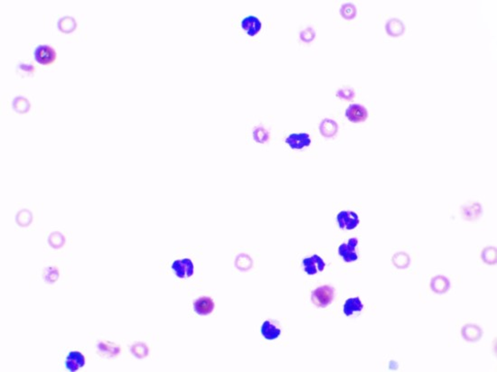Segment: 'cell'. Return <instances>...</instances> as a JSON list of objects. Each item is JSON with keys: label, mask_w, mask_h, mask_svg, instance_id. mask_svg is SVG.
<instances>
[{"label": "cell", "mask_w": 497, "mask_h": 372, "mask_svg": "<svg viewBox=\"0 0 497 372\" xmlns=\"http://www.w3.org/2000/svg\"><path fill=\"white\" fill-rule=\"evenodd\" d=\"M339 228L342 230H354L359 224V218L354 211H341L337 215Z\"/></svg>", "instance_id": "obj_3"}, {"label": "cell", "mask_w": 497, "mask_h": 372, "mask_svg": "<svg viewBox=\"0 0 497 372\" xmlns=\"http://www.w3.org/2000/svg\"><path fill=\"white\" fill-rule=\"evenodd\" d=\"M85 364V358L79 352H71L65 361V366L71 372H76Z\"/></svg>", "instance_id": "obj_11"}, {"label": "cell", "mask_w": 497, "mask_h": 372, "mask_svg": "<svg viewBox=\"0 0 497 372\" xmlns=\"http://www.w3.org/2000/svg\"><path fill=\"white\" fill-rule=\"evenodd\" d=\"M335 297V290L330 285H323L313 291L311 299L317 307L325 308L331 304Z\"/></svg>", "instance_id": "obj_1"}, {"label": "cell", "mask_w": 497, "mask_h": 372, "mask_svg": "<svg viewBox=\"0 0 497 372\" xmlns=\"http://www.w3.org/2000/svg\"><path fill=\"white\" fill-rule=\"evenodd\" d=\"M356 7L354 6V5H351V4H347V5H345L341 9V15L346 18V19H351L353 17H355L356 15Z\"/></svg>", "instance_id": "obj_18"}, {"label": "cell", "mask_w": 497, "mask_h": 372, "mask_svg": "<svg viewBox=\"0 0 497 372\" xmlns=\"http://www.w3.org/2000/svg\"><path fill=\"white\" fill-rule=\"evenodd\" d=\"M358 244V240L351 239L346 244H342L339 247V255L346 262H354L358 260V255L356 254V247Z\"/></svg>", "instance_id": "obj_8"}, {"label": "cell", "mask_w": 497, "mask_h": 372, "mask_svg": "<svg viewBox=\"0 0 497 372\" xmlns=\"http://www.w3.org/2000/svg\"><path fill=\"white\" fill-rule=\"evenodd\" d=\"M463 334L465 338L468 341H477L481 337L482 332L481 329L478 326L469 324L464 328Z\"/></svg>", "instance_id": "obj_16"}, {"label": "cell", "mask_w": 497, "mask_h": 372, "mask_svg": "<svg viewBox=\"0 0 497 372\" xmlns=\"http://www.w3.org/2000/svg\"><path fill=\"white\" fill-rule=\"evenodd\" d=\"M305 272L308 275H316L325 269V262L318 255H314L303 260Z\"/></svg>", "instance_id": "obj_6"}, {"label": "cell", "mask_w": 497, "mask_h": 372, "mask_svg": "<svg viewBox=\"0 0 497 372\" xmlns=\"http://www.w3.org/2000/svg\"><path fill=\"white\" fill-rule=\"evenodd\" d=\"M346 118L353 123H361L368 118V111L364 106L359 104L350 105L346 111Z\"/></svg>", "instance_id": "obj_5"}, {"label": "cell", "mask_w": 497, "mask_h": 372, "mask_svg": "<svg viewBox=\"0 0 497 372\" xmlns=\"http://www.w3.org/2000/svg\"><path fill=\"white\" fill-rule=\"evenodd\" d=\"M254 140L257 142L265 143L268 139V133L263 127H258L253 131Z\"/></svg>", "instance_id": "obj_17"}, {"label": "cell", "mask_w": 497, "mask_h": 372, "mask_svg": "<svg viewBox=\"0 0 497 372\" xmlns=\"http://www.w3.org/2000/svg\"><path fill=\"white\" fill-rule=\"evenodd\" d=\"M241 25L248 36H255L262 27V24H261L260 20L254 15L246 16L242 21Z\"/></svg>", "instance_id": "obj_9"}, {"label": "cell", "mask_w": 497, "mask_h": 372, "mask_svg": "<svg viewBox=\"0 0 497 372\" xmlns=\"http://www.w3.org/2000/svg\"><path fill=\"white\" fill-rule=\"evenodd\" d=\"M364 308L359 297L348 299L344 305V313L346 316H351L355 313H360Z\"/></svg>", "instance_id": "obj_12"}, {"label": "cell", "mask_w": 497, "mask_h": 372, "mask_svg": "<svg viewBox=\"0 0 497 372\" xmlns=\"http://www.w3.org/2000/svg\"><path fill=\"white\" fill-rule=\"evenodd\" d=\"M280 333V329L278 328L271 321H266L261 327V333L267 340L278 338Z\"/></svg>", "instance_id": "obj_13"}, {"label": "cell", "mask_w": 497, "mask_h": 372, "mask_svg": "<svg viewBox=\"0 0 497 372\" xmlns=\"http://www.w3.org/2000/svg\"><path fill=\"white\" fill-rule=\"evenodd\" d=\"M34 59L42 65L53 64L56 59V53L54 48L48 45H39L34 51Z\"/></svg>", "instance_id": "obj_2"}, {"label": "cell", "mask_w": 497, "mask_h": 372, "mask_svg": "<svg viewBox=\"0 0 497 372\" xmlns=\"http://www.w3.org/2000/svg\"><path fill=\"white\" fill-rule=\"evenodd\" d=\"M286 143L292 149L301 150L304 147H308L311 144V139L307 133L291 134L286 138Z\"/></svg>", "instance_id": "obj_7"}, {"label": "cell", "mask_w": 497, "mask_h": 372, "mask_svg": "<svg viewBox=\"0 0 497 372\" xmlns=\"http://www.w3.org/2000/svg\"><path fill=\"white\" fill-rule=\"evenodd\" d=\"M389 24L390 25H392V26H394V30L390 33V35L398 36V35L402 34V32H403V25H402L401 22H400L399 20L392 19L389 22Z\"/></svg>", "instance_id": "obj_19"}, {"label": "cell", "mask_w": 497, "mask_h": 372, "mask_svg": "<svg viewBox=\"0 0 497 372\" xmlns=\"http://www.w3.org/2000/svg\"><path fill=\"white\" fill-rule=\"evenodd\" d=\"M195 313L200 315H207L215 309V302L211 297L203 296L197 299L194 304Z\"/></svg>", "instance_id": "obj_10"}, {"label": "cell", "mask_w": 497, "mask_h": 372, "mask_svg": "<svg viewBox=\"0 0 497 372\" xmlns=\"http://www.w3.org/2000/svg\"><path fill=\"white\" fill-rule=\"evenodd\" d=\"M337 96L340 98L346 99V100H352L355 97V93L349 89H341L338 91Z\"/></svg>", "instance_id": "obj_20"}, {"label": "cell", "mask_w": 497, "mask_h": 372, "mask_svg": "<svg viewBox=\"0 0 497 372\" xmlns=\"http://www.w3.org/2000/svg\"><path fill=\"white\" fill-rule=\"evenodd\" d=\"M320 132L324 137H334L337 132V124L332 119H324L320 125Z\"/></svg>", "instance_id": "obj_15"}, {"label": "cell", "mask_w": 497, "mask_h": 372, "mask_svg": "<svg viewBox=\"0 0 497 372\" xmlns=\"http://www.w3.org/2000/svg\"><path fill=\"white\" fill-rule=\"evenodd\" d=\"M430 286H431V288H432L435 293L443 294L445 292H447L448 289H449V280L446 279V278H444V277H441V276L435 277V278L432 279Z\"/></svg>", "instance_id": "obj_14"}, {"label": "cell", "mask_w": 497, "mask_h": 372, "mask_svg": "<svg viewBox=\"0 0 497 372\" xmlns=\"http://www.w3.org/2000/svg\"><path fill=\"white\" fill-rule=\"evenodd\" d=\"M172 269L180 279H188L194 274V264L189 259L176 260L172 265Z\"/></svg>", "instance_id": "obj_4"}]
</instances>
